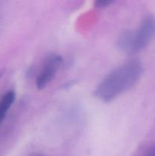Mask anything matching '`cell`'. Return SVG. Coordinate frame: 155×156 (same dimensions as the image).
<instances>
[{
	"instance_id": "1",
	"label": "cell",
	"mask_w": 155,
	"mask_h": 156,
	"mask_svg": "<svg viewBox=\"0 0 155 156\" xmlns=\"http://www.w3.org/2000/svg\"><path fill=\"white\" fill-rule=\"evenodd\" d=\"M142 73L143 66L140 61H127L113 69L100 81L94 90V96L105 103L112 101L133 88Z\"/></svg>"
},
{
	"instance_id": "3",
	"label": "cell",
	"mask_w": 155,
	"mask_h": 156,
	"mask_svg": "<svg viewBox=\"0 0 155 156\" xmlns=\"http://www.w3.org/2000/svg\"><path fill=\"white\" fill-rule=\"evenodd\" d=\"M62 64L63 58L59 54L51 53L46 56L36 79V85L38 89H43L53 81Z\"/></svg>"
},
{
	"instance_id": "2",
	"label": "cell",
	"mask_w": 155,
	"mask_h": 156,
	"mask_svg": "<svg viewBox=\"0 0 155 156\" xmlns=\"http://www.w3.org/2000/svg\"><path fill=\"white\" fill-rule=\"evenodd\" d=\"M155 36V17L147 15L135 30L122 32L117 40L119 50L126 54H135L144 50Z\"/></svg>"
},
{
	"instance_id": "4",
	"label": "cell",
	"mask_w": 155,
	"mask_h": 156,
	"mask_svg": "<svg viewBox=\"0 0 155 156\" xmlns=\"http://www.w3.org/2000/svg\"><path fill=\"white\" fill-rule=\"evenodd\" d=\"M16 94L13 90L7 91L0 99V123L5 118L7 113L15 101Z\"/></svg>"
},
{
	"instance_id": "7",
	"label": "cell",
	"mask_w": 155,
	"mask_h": 156,
	"mask_svg": "<svg viewBox=\"0 0 155 156\" xmlns=\"http://www.w3.org/2000/svg\"><path fill=\"white\" fill-rule=\"evenodd\" d=\"M29 156H46V155H43V154H40V153H34V154H32V155H30Z\"/></svg>"
},
{
	"instance_id": "5",
	"label": "cell",
	"mask_w": 155,
	"mask_h": 156,
	"mask_svg": "<svg viewBox=\"0 0 155 156\" xmlns=\"http://www.w3.org/2000/svg\"><path fill=\"white\" fill-rule=\"evenodd\" d=\"M113 3V0H97V1L94 2V5H95V7L102 9V8H106L107 6H109Z\"/></svg>"
},
{
	"instance_id": "6",
	"label": "cell",
	"mask_w": 155,
	"mask_h": 156,
	"mask_svg": "<svg viewBox=\"0 0 155 156\" xmlns=\"http://www.w3.org/2000/svg\"><path fill=\"white\" fill-rule=\"evenodd\" d=\"M143 156H155V144L151 145L144 152Z\"/></svg>"
}]
</instances>
